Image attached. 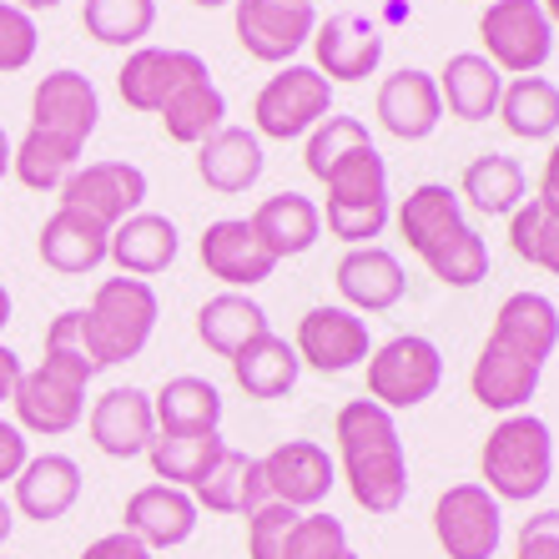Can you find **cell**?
Segmentation results:
<instances>
[{
    "instance_id": "b9f144b4",
    "label": "cell",
    "mask_w": 559,
    "mask_h": 559,
    "mask_svg": "<svg viewBox=\"0 0 559 559\" xmlns=\"http://www.w3.org/2000/svg\"><path fill=\"white\" fill-rule=\"evenodd\" d=\"M368 142H373V136H368L364 121H358V117H338V111H333V117H323L318 127L308 131V152H302V162H308V171L323 182L343 156L358 152V146H368Z\"/></svg>"
},
{
    "instance_id": "8992f818",
    "label": "cell",
    "mask_w": 559,
    "mask_h": 559,
    "mask_svg": "<svg viewBox=\"0 0 559 559\" xmlns=\"http://www.w3.org/2000/svg\"><path fill=\"white\" fill-rule=\"evenodd\" d=\"M96 378V368L81 353H56L46 348L31 373H21L15 383V424L21 433H40V439H61L86 418V383Z\"/></svg>"
},
{
    "instance_id": "7c38bea8",
    "label": "cell",
    "mask_w": 559,
    "mask_h": 559,
    "mask_svg": "<svg viewBox=\"0 0 559 559\" xmlns=\"http://www.w3.org/2000/svg\"><path fill=\"white\" fill-rule=\"evenodd\" d=\"M142 202H146V171L136 162H92V167H76L61 182V207L86 212L102 227L136 217Z\"/></svg>"
},
{
    "instance_id": "5bb4252c",
    "label": "cell",
    "mask_w": 559,
    "mask_h": 559,
    "mask_svg": "<svg viewBox=\"0 0 559 559\" xmlns=\"http://www.w3.org/2000/svg\"><path fill=\"white\" fill-rule=\"evenodd\" d=\"M298 358L318 373H348V368L368 364L373 338H368V323L353 308L338 302H323V308H308L298 323Z\"/></svg>"
},
{
    "instance_id": "f546056e",
    "label": "cell",
    "mask_w": 559,
    "mask_h": 559,
    "mask_svg": "<svg viewBox=\"0 0 559 559\" xmlns=\"http://www.w3.org/2000/svg\"><path fill=\"white\" fill-rule=\"evenodd\" d=\"M222 454H227L222 429H156L146 449L156 484H177V489H197Z\"/></svg>"
},
{
    "instance_id": "2e32d148",
    "label": "cell",
    "mask_w": 559,
    "mask_h": 559,
    "mask_svg": "<svg viewBox=\"0 0 559 559\" xmlns=\"http://www.w3.org/2000/svg\"><path fill=\"white\" fill-rule=\"evenodd\" d=\"M192 76H207V61L197 51H177V46H136L127 56V66L117 71V92L131 111H162L167 96L177 86H187Z\"/></svg>"
},
{
    "instance_id": "4dcf8cb0",
    "label": "cell",
    "mask_w": 559,
    "mask_h": 559,
    "mask_svg": "<svg viewBox=\"0 0 559 559\" xmlns=\"http://www.w3.org/2000/svg\"><path fill=\"white\" fill-rule=\"evenodd\" d=\"M439 96L459 121H489L504 96V71L479 51H459L439 71Z\"/></svg>"
},
{
    "instance_id": "836d02e7",
    "label": "cell",
    "mask_w": 559,
    "mask_h": 559,
    "mask_svg": "<svg viewBox=\"0 0 559 559\" xmlns=\"http://www.w3.org/2000/svg\"><path fill=\"white\" fill-rule=\"evenodd\" d=\"M262 333H273V323H267V308L258 298H248V293H217V298L197 308V338L207 343L217 358L242 353Z\"/></svg>"
},
{
    "instance_id": "91938a15",
    "label": "cell",
    "mask_w": 559,
    "mask_h": 559,
    "mask_svg": "<svg viewBox=\"0 0 559 559\" xmlns=\"http://www.w3.org/2000/svg\"><path fill=\"white\" fill-rule=\"evenodd\" d=\"M348 559H358V555H348Z\"/></svg>"
},
{
    "instance_id": "277c9868",
    "label": "cell",
    "mask_w": 559,
    "mask_h": 559,
    "mask_svg": "<svg viewBox=\"0 0 559 559\" xmlns=\"http://www.w3.org/2000/svg\"><path fill=\"white\" fill-rule=\"evenodd\" d=\"M484 489L499 499V504H530L549 489V474H555V439H549V424L539 414H504L495 424V433L484 439Z\"/></svg>"
},
{
    "instance_id": "8d00e7d4",
    "label": "cell",
    "mask_w": 559,
    "mask_h": 559,
    "mask_svg": "<svg viewBox=\"0 0 559 559\" xmlns=\"http://www.w3.org/2000/svg\"><path fill=\"white\" fill-rule=\"evenodd\" d=\"M499 117L524 142H549L559 131V86L545 76H514L499 96Z\"/></svg>"
},
{
    "instance_id": "ee69618b",
    "label": "cell",
    "mask_w": 559,
    "mask_h": 559,
    "mask_svg": "<svg viewBox=\"0 0 559 559\" xmlns=\"http://www.w3.org/2000/svg\"><path fill=\"white\" fill-rule=\"evenodd\" d=\"M298 524V509L287 504H262L248 514V559H283L287 549V534Z\"/></svg>"
},
{
    "instance_id": "6da1fadb",
    "label": "cell",
    "mask_w": 559,
    "mask_h": 559,
    "mask_svg": "<svg viewBox=\"0 0 559 559\" xmlns=\"http://www.w3.org/2000/svg\"><path fill=\"white\" fill-rule=\"evenodd\" d=\"M333 439L353 504L368 514H399L408 499V454L389 408H378L373 399H353L338 408Z\"/></svg>"
},
{
    "instance_id": "6f0895ef",
    "label": "cell",
    "mask_w": 559,
    "mask_h": 559,
    "mask_svg": "<svg viewBox=\"0 0 559 559\" xmlns=\"http://www.w3.org/2000/svg\"><path fill=\"white\" fill-rule=\"evenodd\" d=\"M192 5H202V11H217V5H233V0H192Z\"/></svg>"
},
{
    "instance_id": "f1b7e54d",
    "label": "cell",
    "mask_w": 559,
    "mask_h": 559,
    "mask_svg": "<svg viewBox=\"0 0 559 559\" xmlns=\"http://www.w3.org/2000/svg\"><path fill=\"white\" fill-rule=\"evenodd\" d=\"M539 373H545V368L524 364V358H514L509 348L484 338L479 358L468 368V393H474L489 414H524V404L539 393Z\"/></svg>"
},
{
    "instance_id": "816d5d0a",
    "label": "cell",
    "mask_w": 559,
    "mask_h": 559,
    "mask_svg": "<svg viewBox=\"0 0 559 559\" xmlns=\"http://www.w3.org/2000/svg\"><path fill=\"white\" fill-rule=\"evenodd\" d=\"M11 530H15V504H5V499H0V545L11 539Z\"/></svg>"
},
{
    "instance_id": "60d3db41",
    "label": "cell",
    "mask_w": 559,
    "mask_h": 559,
    "mask_svg": "<svg viewBox=\"0 0 559 559\" xmlns=\"http://www.w3.org/2000/svg\"><path fill=\"white\" fill-rule=\"evenodd\" d=\"M509 248H514V258L559 277V217L539 197H524L520 207L509 212Z\"/></svg>"
},
{
    "instance_id": "ba28073f",
    "label": "cell",
    "mask_w": 559,
    "mask_h": 559,
    "mask_svg": "<svg viewBox=\"0 0 559 559\" xmlns=\"http://www.w3.org/2000/svg\"><path fill=\"white\" fill-rule=\"evenodd\" d=\"M484 56L509 76H539V66L555 56V26L539 0H489L479 15Z\"/></svg>"
},
{
    "instance_id": "681fc988",
    "label": "cell",
    "mask_w": 559,
    "mask_h": 559,
    "mask_svg": "<svg viewBox=\"0 0 559 559\" xmlns=\"http://www.w3.org/2000/svg\"><path fill=\"white\" fill-rule=\"evenodd\" d=\"M21 373H26V368H21L15 348H5V343H0V408L15 399V383H21Z\"/></svg>"
},
{
    "instance_id": "e0dca14e",
    "label": "cell",
    "mask_w": 559,
    "mask_h": 559,
    "mask_svg": "<svg viewBox=\"0 0 559 559\" xmlns=\"http://www.w3.org/2000/svg\"><path fill=\"white\" fill-rule=\"evenodd\" d=\"M197 252H202V267H207L217 283H227V293H242V287L267 283L273 267H277V258L262 248V237L252 233L248 217L207 222V233H202Z\"/></svg>"
},
{
    "instance_id": "1f68e13d",
    "label": "cell",
    "mask_w": 559,
    "mask_h": 559,
    "mask_svg": "<svg viewBox=\"0 0 559 559\" xmlns=\"http://www.w3.org/2000/svg\"><path fill=\"white\" fill-rule=\"evenodd\" d=\"M227 364H233L237 389L248 393V399H262V404L287 399V393L298 389V373H302L298 348H293L287 338H277V333H262V338H252L248 348L233 353Z\"/></svg>"
},
{
    "instance_id": "ffe728a7",
    "label": "cell",
    "mask_w": 559,
    "mask_h": 559,
    "mask_svg": "<svg viewBox=\"0 0 559 559\" xmlns=\"http://www.w3.org/2000/svg\"><path fill=\"white\" fill-rule=\"evenodd\" d=\"M378 121L389 136L399 142H424L433 136L443 121V96H439V81L418 66H404L393 71L383 86H378Z\"/></svg>"
},
{
    "instance_id": "7bdbcfd3",
    "label": "cell",
    "mask_w": 559,
    "mask_h": 559,
    "mask_svg": "<svg viewBox=\"0 0 559 559\" xmlns=\"http://www.w3.org/2000/svg\"><path fill=\"white\" fill-rule=\"evenodd\" d=\"M348 530L343 520L323 514V509H312V514H298L293 534H287V549L283 559H348Z\"/></svg>"
},
{
    "instance_id": "52a82bcc",
    "label": "cell",
    "mask_w": 559,
    "mask_h": 559,
    "mask_svg": "<svg viewBox=\"0 0 559 559\" xmlns=\"http://www.w3.org/2000/svg\"><path fill=\"white\" fill-rule=\"evenodd\" d=\"M443 383V353L424 333H399L368 353V399L389 414L429 404Z\"/></svg>"
},
{
    "instance_id": "44dd1931",
    "label": "cell",
    "mask_w": 559,
    "mask_h": 559,
    "mask_svg": "<svg viewBox=\"0 0 559 559\" xmlns=\"http://www.w3.org/2000/svg\"><path fill=\"white\" fill-rule=\"evenodd\" d=\"M489 343L509 348L524 364L545 368L549 353L559 348V308L545 298V293H509L495 312V328H489Z\"/></svg>"
},
{
    "instance_id": "d6986e66",
    "label": "cell",
    "mask_w": 559,
    "mask_h": 559,
    "mask_svg": "<svg viewBox=\"0 0 559 559\" xmlns=\"http://www.w3.org/2000/svg\"><path fill=\"white\" fill-rule=\"evenodd\" d=\"M197 499L192 489H177V484H146L127 499L121 509V530L136 534L146 549H177L197 534Z\"/></svg>"
},
{
    "instance_id": "484cf974",
    "label": "cell",
    "mask_w": 559,
    "mask_h": 559,
    "mask_svg": "<svg viewBox=\"0 0 559 559\" xmlns=\"http://www.w3.org/2000/svg\"><path fill=\"white\" fill-rule=\"evenodd\" d=\"M267 156H262V136L248 127H217L207 142L197 146V177L217 197H237L258 187Z\"/></svg>"
},
{
    "instance_id": "f6af8a7d",
    "label": "cell",
    "mask_w": 559,
    "mask_h": 559,
    "mask_svg": "<svg viewBox=\"0 0 559 559\" xmlns=\"http://www.w3.org/2000/svg\"><path fill=\"white\" fill-rule=\"evenodd\" d=\"M36 46H40V31L21 5L0 0V71H26L36 61Z\"/></svg>"
},
{
    "instance_id": "680465c9",
    "label": "cell",
    "mask_w": 559,
    "mask_h": 559,
    "mask_svg": "<svg viewBox=\"0 0 559 559\" xmlns=\"http://www.w3.org/2000/svg\"><path fill=\"white\" fill-rule=\"evenodd\" d=\"M298 5H312V0H298Z\"/></svg>"
},
{
    "instance_id": "11a10c76",
    "label": "cell",
    "mask_w": 559,
    "mask_h": 559,
    "mask_svg": "<svg viewBox=\"0 0 559 559\" xmlns=\"http://www.w3.org/2000/svg\"><path fill=\"white\" fill-rule=\"evenodd\" d=\"M11 323V293H5V283H0V328Z\"/></svg>"
},
{
    "instance_id": "74e56055",
    "label": "cell",
    "mask_w": 559,
    "mask_h": 559,
    "mask_svg": "<svg viewBox=\"0 0 559 559\" xmlns=\"http://www.w3.org/2000/svg\"><path fill=\"white\" fill-rule=\"evenodd\" d=\"M156 429H222V393L217 383L197 373L167 378L162 393L152 399Z\"/></svg>"
},
{
    "instance_id": "5b68a950",
    "label": "cell",
    "mask_w": 559,
    "mask_h": 559,
    "mask_svg": "<svg viewBox=\"0 0 559 559\" xmlns=\"http://www.w3.org/2000/svg\"><path fill=\"white\" fill-rule=\"evenodd\" d=\"M328 187V207L323 222L328 233L343 237L348 248H368L373 237H383L393 217V197H389V162L378 156V146H358L323 177Z\"/></svg>"
},
{
    "instance_id": "c3c4849f",
    "label": "cell",
    "mask_w": 559,
    "mask_h": 559,
    "mask_svg": "<svg viewBox=\"0 0 559 559\" xmlns=\"http://www.w3.org/2000/svg\"><path fill=\"white\" fill-rule=\"evenodd\" d=\"M31 449H26V433H21V424H11V418H0V484L11 479L26 468Z\"/></svg>"
},
{
    "instance_id": "ac0fdd59",
    "label": "cell",
    "mask_w": 559,
    "mask_h": 559,
    "mask_svg": "<svg viewBox=\"0 0 559 559\" xmlns=\"http://www.w3.org/2000/svg\"><path fill=\"white\" fill-rule=\"evenodd\" d=\"M312 56H318V71L328 81H364L383 61V26L353 11L328 15L312 31Z\"/></svg>"
},
{
    "instance_id": "f907efd6",
    "label": "cell",
    "mask_w": 559,
    "mask_h": 559,
    "mask_svg": "<svg viewBox=\"0 0 559 559\" xmlns=\"http://www.w3.org/2000/svg\"><path fill=\"white\" fill-rule=\"evenodd\" d=\"M539 202H545V207L559 217V142L549 146V156H545V177H539Z\"/></svg>"
},
{
    "instance_id": "7402d4cb",
    "label": "cell",
    "mask_w": 559,
    "mask_h": 559,
    "mask_svg": "<svg viewBox=\"0 0 559 559\" xmlns=\"http://www.w3.org/2000/svg\"><path fill=\"white\" fill-rule=\"evenodd\" d=\"M92 443L102 449L106 459H136L152 449L156 439V414H152V399L142 389H106L102 399L92 404Z\"/></svg>"
},
{
    "instance_id": "9f6ffc18",
    "label": "cell",
    "mask_w": 559,
    "mask_h": 559,
    "mask_svg": "<svg viewBox=\"0 0 559 559\" xmlns=\"http://www.w3.org/2000/svg\"><path fill=\"white\" fill-rule=\"evenodd\" d=\"M545 5V15H549V26H559V0H539Z\"/></svg>"
},
{
    "instance_id": "bcb514c9",
    "label": "cell",
    "mask_w": 559,
    "mask_h": 559,
    "mask_svg": "<svg viewBox=\"0 0 559 559\" xmlns=\"http://www.w3.org/2000/svg\"><path fill=\"white\" fill-rule=\"evenodd\" d=\"M514 559H559V509H539L520 524Z\"/></svg>"
},
{
    "instance_id": "d6a6232c",
    "label": "cell",
    "mask_w": 559,
    "mask_h": 559,
    "mask_svg": "<svg viewBox=\"0 0 559 559\" xmlns=\"http://www.w3.org/2000/svg\"><path fill=\"white\" fill-rule=\"evenodd\" d=\"M192 499H197V509H207V514H252V509L273 504L267 479H262V459L237 454V449H227V454L212 464V474L192 489Z\"/></svg>"
},
{
    "instance_id": "db71d44e",
    "label": "cell",
    "mask_w": 559,
    "mask_h": 559,
    "mask_svg": "<svg viewBox=\"0 0 559 559\" xmlns=\"http://www.w3.org/2000/svg\"><path fill=\"white\" fill-rule=\"evenodd\" d=\"M11 5H21V11H26V15H36V11H56L61 0H11Z\"/></svg>"
},
{
    "instance_id": "83f0119b",
    "label": "cell",
    "mask_w": 559,
    "mask_h": 559,
    "mask_svg": "<svg viewBox=\"0 0 559 559\" xmlns=\"http://www.w3.org/2000/svg\"><path fill=\"white\" fill-rule=\"evenodd\" d=\"M177 248H182L177 222L162 217V212H136V217L111 227V252L106 258L121 267V277H142L146 283V277L167 273L177 262Z\"/></svg>"
},
{
    "instance_id": "8fae6325",
    "label": "cell",
    "mask_w": 559,
    "mask_h": 559,
    "mask_svg": "<svg viewBox=\"0 0 559 559\" xmlns=\"http://www.w3.org/2000/svg\"><path fill=\"white\" fill-rule=\"evenodd\" d=\"M237 11V40L252 61L267 66H293V56L302 51L318 31V11L298 5V0H233Z\"/></svg>"
},
{
    "instance_id": "603a6c76",
    "label": "cell",
    "mask_w": 559,
    "mask_h": 559,
    "mask_svg": "<svg viewBox=\"0 0 559 559\" xmlns=\"http://www.w3.org/2000/svg\"><path fill=\"white\" fill-rule=\"evenodd\" d=\"M111 252V227H102L96 217L76 207H56L40 227V262L61 277H86L96 273Z\"/></svg>"
},
{
    "instance_id": "f35d334b",
    "label": "cell",
    "mask_w": 559,
    "mask_h": 559,
    "mask_svg": "<svg viewBox=\"0 0 559 559\" xmlns=\"http://www.w3.org/2000/svg\"><path fill=\"white\" fill-rule=\"evenodd\" d=\"M81 26L102 46H121V51L131 46L136 51L156 26V0H86Z\"/></svg>"
},
{
    "instance_id": "e575fe53",
    "label": "cell",
    "mask_w": 559,
    "mask_h": 559,
    "mask_svg": "<svg viewBox=\"0 0 559 559\" xmlns=\"http://www.w3.org/2000/svg\"><path fill=\"white\" fill-rule=\"evenodd\" d=\"M530 197V177L514 156L504 152H484L464 167V182H459V202H468L484 217H509Z\"/></svg>"
},
{
    "instance_id": "9a60e30c",
    "label": "cell",
    "mask_w": 559,
    "mask_h": 559,
    "mask_svg": "<svg viewBox=\"0 0 559 559\" xmlns=\"http://www.w3.org/2000/svg\"><path fill=\"white\" fill-rule=\"evenodd\" d=\"M262 479H267V495L287 509H318L333 484H338V464L328 454L323 443L312 439H287L277 443L273 454H262Z\"/></svg>"
},
{
    "instance_id": "cb8c5ba5",
    "label": "cell",
    "mask_w": 559,
    "mask_h": 559,
    "mask_svg": "<svg viewBox=\"0 0 559 559\" xmlns=\"http://www.w3.org/2000/svg\"><path fill=\"white\" fill-rule=\"evenodd\" d=\"M338 293L353 312H389L404 302L408 293V277H404V262L393 258L389 248H348L338 262Z\"/></svg>"
},
{
    "instance_id": "f5cc1de1",
    "label": "cell",
    "mask_w": 559,
    "mask_h": 559,
    "mask_svg": "<svg viewBox=\"0 0 559 559\" xmlns=\"http://www.w3.org/2000/svg\"><path fill=\"white\" fill-rule=\"evenodd\" d=\"M11 156H15V146H11V136H5V127H0V182H5V171H11Z\"/></svg>"
},
{
    "instance_id": "d590c367",
    "label": "cell",
    "mask_w": 559,
    "mask_h": 559,
    "mask_svg": "<svg viewBox=\"0 0 559 559\" xmlns=\"http://www.w3.org/2000/svg\"><path fill=\"white\" fill-rule=\"evenodd\" d=\"M156 117H162L171 142L202 146L217 127H227V96L217 92V81H212V71H207V76H192L187 86H177Z\"/></svg>"
},
{
    "instance_id": "3957f363",
    "label": "cell",
    "mask_w": 559,
    "mask_h": 559,
    "mask_svg": "<svg viewBox=\"0 0 559 559\" xmlns=\"http://www.w3.org/2000/svg\"><path fill=\"white\" fill-rule=\"evenodd\" d=\"M76 312H81L86 358H92V368L102 373V368H121V364H131V358H142V348L156 333L162 302H156L152 283H142V277H106V283L96 287V298Z\"/></svg>"
},
{
    "instance_id": "d4e9b609",
    "label": "cell",
    "mask_w": 559,
    "mask_h": 559,
    "mask_svg": "<svg viewBox=\"0 0 559 559\" xmlns=\"http://www.w3.org/2000/svg\"><path fill=\"white\" fill-rule=\"evenodd\" d=\"M81 499V464L71 454H36L15 474V514L36 524L66 520Z\"/></svg>"
},
{
    "instance_id": "7a4b0ae2",
    "label": "cell",
    "mask_w": 559,
    "mask_h": 559,
    "mask_svg": "<svg viewBox=\"0 0 559 559\" xmlns=\"http://www.w3.org/2000/svg\"><path fill=\"white\" fill-rule=\"evenodd\" d=\"M399 233L443 287H479L489 277V242L464 222V202L454 187H414L399 202Z\"/></svg>"
},
{
    "instance_id": "9c48e42d",
    "label": "cell",
    "mask_w": 559,
    "mask_h": 559,
    "mask_svg": "<svg viewBox=\"0 0 559 559\" xmlns=\"http://www.w3.org/2000/svg\"><path fill=\"white\" fill-rule=\"evenodd\" d=\"M323 117H333V81L318 66H283L252 102L258 136H273V142L308 136Z\"/></svg>"
},
{
    "instance_id": "4316f807",
    "label": "cell",
    "mask_w": 559,
    "mask_h": 559,
    "mask_svg": "<svg viewBox=\"0 0 559 559\" xmlns=\"http://www.w3.org/2000/svg\"><path fill=\"white\" fill-rule=\"evenodd\" d=\"M252 233L262 237V248L273 252L277 262L283 258H302V252L318 248L323 237V207L302 192H277V197H262L258 212H252Z\"/></svg>"
},
{
    "instance_id": "ab89813d",
    "label": "cell",
    "mask_w": 559,
    "mask_h": 559,
    "mask_svg": "<svg viewBox=\"0 0 559 559\" xmlns=\"http://www.w3.org/2000/svg\"><path fill=\"white\" fill-rule=\"evenodd\" d=\"M76 156H81V146L56 142L46 131H26L21 146H15V156H11V171L21 177V187H31V192H61V182L76 171Z\"/></svg>"
},
{
    "instance_id": "30bf717a",
    "label": "cell",
    "mask_w": 559,
    "mask_h": 559,
    "mask_svg": "<svg viewBox=\"0 0 559 559\" xmlns=\"http://www.w3.org/2000/svg\"><path fill=\"white\" fill-rule=\"evenodd\" d=\"M433 539L449 559H495L504 539V504L484 484H454L433 504Z\"/></svg>"
},
{
    "instance_id": "7dc6e473",
    "label": "cell",
    "mask_w": 559,
    "mask_h": 559,
    "mask_svg": "<svg viewBox=\"0 0 559 559\" xmlns=\"http://www.w3.org/2000/svg\"><path fill=\"white\" fill-rule=\"evenodd\" d=\"M81 559H152V549H146L136 534L117 530V534H102V539H92V545L81 549Z\"/></svg>"
},
{
    "instance_id": "4fadbf2b",
    "label": "cell",
    "mask_w": 559,
    "mask_h": 559,
    "mask_svg": "<svg viewBox=\"0 0 559 559\" xmlns=\"http://www.w3.org/2000/svg\"><path fill=\"white\" fill-rule=\"evenodd\" d=\"M102 121V96H96L92 76L81 71H51V76L36 81V96H31V131H46L56 142L86 146V136Z\"/></svg>"
}]
</instances>
